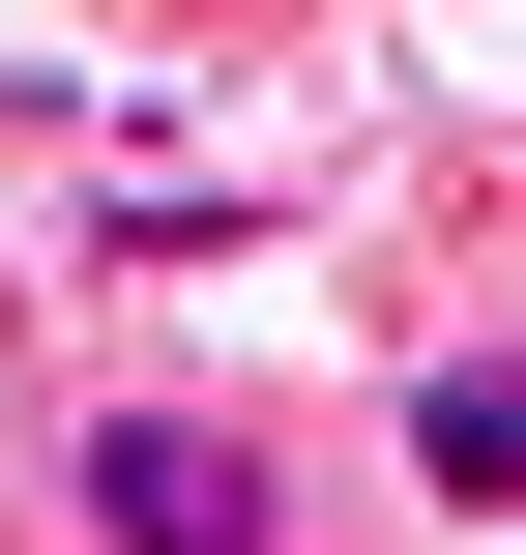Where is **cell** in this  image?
Segmentation results:
<instances>
[{"label":"cell","mask_w":526,"mask_h":555,"mask_svg":"<svg viewBox=\"0 0 526 555\" xmlns=\"http://www.w3.org/2000/svg\"><path fill=\"white\" fill-rule=\"evenodd\" d=\"M59 527L88 555H293V468H264L234 410H146V380H117V410L59 439Z\"/></svg>","instance_id":"cell-1"},{"label":"cell","mask_w":526,"mask_h":555,"mask_svg":"<svg viewBox=\"0 0 526 555\" xmlns=\"http://www.w3.org/2000/svg\"><path fill=\"white\" fill-rule=\"evenodd\" d=\"M410 498L526 555V351H439V380H410Z\"/></svg>","instance_id":"cell-2"}]
</instances>
